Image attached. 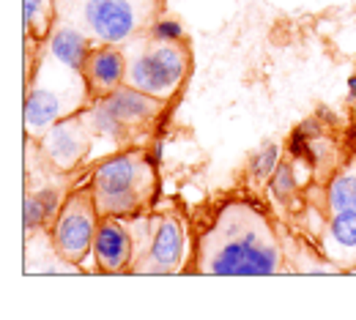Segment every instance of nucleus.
<instances>
[{
    "label": "nucleus",
    "instance_id": "20",
    "mask_svg": "<svg viewBox=\"0 0 356 320\" xmlns=\"http://www.w3.org/2000/svg\"><path fill=\"white\" fill-rule=\"evenodd\" d=\"M148 36H151L154 42H181V39H184V25H181L178 19H173V17H159V19L151 25Z\"/></svg>",
    "mask_w": 356,
    "mask_h": 320
},
{
    "label": "nucleus",
    "instance_id": "21",
    "mask_svg": "<svg viewBox=\"0 0 356 320\" xmlns=\"http://www.w3.org/2000/svg\"><path fill=\"white\" fill-rule=\"evenodd\" d=\"M145 156H148L154 165H159V159H162V145H151V151H145Z\"/></svg>",
    "mask_w": 356,
    "mask_h": 320
},
{
    "label": "nucleus",
    "instance_id": "10",
    "mask_svg": "<svg viewBox=\"0 0 356 320\" xmlns=\"http://www.w3.org/2000/svg\"><path fill=\"white\" fill-rule=\"evenodd\" d=\"M127 71H129V55H127V49L121 44L93 47L88 63L83 69L93 99L107 96L115 88H121L127 83Z\"/></svg>",
    "mask_w": 356,
    "mask_h": 320
},
{
    "label": "nucleus",
    "instance_id": "12",
    "mask_svg": "<svg viewBox=\"0 0 356 320\" xmlns=\"http://www.w3.org/2000/svg\"><path fill=\"white\" fill-rule=\"evenodd\" d=\"M321 252L337 269H351L356 263V211L329 214L321 233Z\"/></svg>",
    "mask_w": 356,
    "mask_h": 320
},
{
    "label": "nucleus",
    "instance_id": "15",
    "mask_svg": "<svg viewBox=\"0 0 356 320\" xmlns=\"http://www.w3.org/2000/svg\"><path fill=\"white\" fill-rule=\"evenodd\" d=\"M60 205H63L60 192L52 189V186H42V189H36L33 194H25V208H22V225H25V233L42 230L44 225L55 222Z\"/></svg>",
    "mask_w": 356,
    "mask_h": 320
},
{
    "label": "nucleus",
    "instance_id": "1",
    "mask_svg": "<svg viewBox=\"0 0 356 320\" xmlns=\"http://www.w3.org/2000/svg\"><path fill=\"white\" fill-rule=\"evenodd\" d=\"M197 271L214 276L280 274L282 252L266 217L244 203L227 205L200 238Z\"/></svg>",
    "mask_w": 356,
    "mask_h": 320
},
{
    "label": "nucleus",
    "instance_id": "18",
    "mask_svg": "<svg viewBox=\"0 0 356 320\" xmlns=\"http://www.w3.org/2000/svg\"><path fill=\"white\" fill-rule=\"evenodd\" d=\"M280 165H282V148L277 142H266L250 159V178L252 181H268Z\"/></svg>",
    "mask_w": 356,
    "mask_h": 320
},
{
    "label": "nucleus",
    "instance_id": "8",
    "mask_svg": "<svg viewBox=\"0 0 356 320\" xmlns=\"http://www.w3.org/2000/svg\"><path fill=\"white\" fill-rule=\"evenodd\" d=\"M184 225L176 217H159L154 222L148 249L143 255V266L137 274H176L184 266Z\"/></svg>",
    "mask_w": 356,
    "mask_h": 320
},
{
    "label": "nucleus",
    "instance_id": "11",
    "mask_svg": "<svg viewBox=\"0 0 356 320\" xmlns=\"http://www.w3.org/2000/svg\"><path fill=\"white\" fill-rule=\"evenodd\" d=\"M102 99L110 104V110H113L129 129L151 126V124L162 115V110H165V101H162V99L137 91L129 83H124L121 88H115V91L102 96Z\"/></svg>",
    "mask_w": 356,
    "mask_h": 320
},
{
    "label": "nucleus",
    "instance_id": "19",
    "mask_svg": "<svg viewBox=\"0 0 356 320\" xmlns=\"http://www.w3.org/2000/svg\"><path fill=\"white\" fill-rule=\"evenodd\" d=\"M296 192H299V178H296L293 167L282 162V165L274 170V176L268 178V194H271L277 203H288V200L296 197Z\"/></svg>",
    "mask_w": 356,
    "mask_h": 320
},
{
    "label": "nucleus",
    "instance_id": "14",
    "mask_svg": "<svg viewBox=\"0 0 356 320\" xmlns=\"http://www.w3.org/2000/svg\"><path fill=\"white\" fill-rule=\"evenodd\" d=\"M83 115H86V121H88L90 132H93V137L96 140H107V142H113V145H127L129 140H132V132L113 110H110V104L99 96V99H93L88 107L83 110Z\"/></svg>",
    "mask_w": 356,
    "mask_h": 320
},
{
    "label": "nucleus",
    "instance_id": "17",
    "mask_svg": "<svg viewBox=\"0 0 356 320\" xmlns=\"http://www.w3.org/2000/svg\"><path fill=\"white\" fill-rule=\"evenodd\" d=\"M22 17L31 39H47L55 28V0H22Z\"/></svg>",
    "mask_w": 356,
    "mask_h": 320
},
{
    "label": "nucleus",
    "instance_id": "6",
    "mask_svg": "<svg viewBox=\"0 0 356 320\" xmlns=\"http://www.w3.org/2000/svg\"><path fill=\"white\" fill-rule=\"evenodd\" d=\"M80 28L99 44H127L145 22L143 0H80Z\"/></svg>",
    "mask_w": 356,
    "mask_h": 320
},
{
    "label": "nucleus",
    "instance_id": "2",
    "mask_svg": "<svg viewBox=\"0 0 356 320\" xmlns=\"http://www.w3.org/2000/svg\"><path fill=\"white\" fill-rule=\"evenodd\" d=\"M93 101L86 74L63 66L49 52L33 71V85L25 93V132L31 137H42L58 121L83 112Z\"/></svg>",
    "mask_w": 356,
    "mask_h": 320
},
{
    "label": "nucleus",
    "instance_id": "4",
    "mask_svg": "<svg viewBox=\"0 0 356 320\" xmlns=\"http://www.w3.org/2000/svg\"><path fill=\"white\" fill-rule=\"evenodd\" d=\"M127 55H129L127 83L137 91L156 96L162 101H170L181 91L184 77L189 71V52L181 42H154L148 36L145 44Z\"/></svg>",
    "mask_w": 356,
    "mask_h": 320
},
{
    "label": "nucleus",
    "instance_id": "3",
    "mask_svg": "<svg viewBox=\"0 0 356 320\" xmlns=\"http://www.w3.org/2000/svg\"><path fill=\"white\" fill-rule=\"evenodd\" d=\"M90 192L102 217H137L156 192V165L145 151H124L93 167Z\"/></svg>",
    "mask_w": 356,
    "mask_h": 320
},
{
    "label": "nucleus",
    "instance_id": "9",
    "mask_svg": "<svg viewBox=\"0 0 356 320\" xmlns=\"http://www.w3.org/2000/svg\"><path fill=\"white\" fill-rule=\"evenodd\" d=\"M90 255L96 260V269L104 274L129 271L134 260V235L129 225L118 217H102Z\"/></svg>",
    "mask_w": 356,
    "mask_h": 320
},
{
    "label": "nucleus",
    "instance_id": "5",
    "mask_svg": "<svg viewBox=\"0 0 356 320\" xmlns=\"http://www.w3.org/2000/svg\"><path fill=\"white\" fill-rule=\"evenodd\" d=\"M99 208L93 200V192H72L55 222H52V249L58 252L60 260L66 263H83L93 252V238H96V228H99Z\"/></svg>",
    "mask_w": 356,
    "mask_h": 320
},
{
    "label": "nucleus",
    "instance_id": "16",
    "mask_svg": "<svg viewBox=\"0 0 356 320\" xmlns=\"http://www.w3.org/2000/svg\"><path fill=\"white\" fill-rule=\"evenodd\" d=\"M326 208L329 214L356 211V167H346L326 186Z\"/></svg>",
    "mask_w": 356,
    "mask_h": 320
},
{
    "label": "nucleus",
    "instance_id": "13",
    "mask_svg": "<svg viewBox=\"0 0 356 320\" xmlns=\"http://www.w3.org/2000/svg\"><path fill=\"white\" fill-rule=\"evenodd\" d=\"M47 52L55 60H60L63 66L83 71L86 63H88L90 52H93V42H90V36L80 25H74V22H58L49 31V36H47Z\"/></svg>",
    "mask_w": 356,
    "mask_h": 320
},
{
    "label": "nucleus",
    "instance_id": "7",
    "mask_svg": "<svg viewBox=\"0 0 356 320\" xmlns=\"http://www.w3.org/2000/svg\"><path fill=\"white\" fill-rule=\"evenodd\" d=\"M93 140L96 137L90 132L86 115L77 112V115H69V118L58 121L55 126H49L39 137V145H42L47 162L66 173V170H74L88 156Z\"/></svg>",
    "mask_w": 356,
    "mask_h": 320
},
{
    "label": "nucleus",
    "instance_id": "22",
    "mask_svg": "<svg viewBox=\"0 0 356 320\" xmlns=\"http://www.w3.org/2000/svg\"><path fill=\"white\" fill-rule=\"evenodd\" d=\"M348 96H351V101H356V74L348 80Z\"/></svg>",
    "mask_w": 356,
    "mask_h": 320
}]
</instances>
